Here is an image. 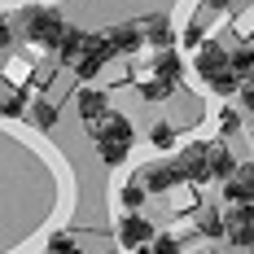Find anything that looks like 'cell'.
<instances>
[{"instance_id":"6da1fadb","label":"cell","mask_w":254,"mask_h":254,"mask_svg":"<svg viewBox=\"0 0 254 254\" xmlns=\"http://www.w3.org/2000/svg\"><path fill=\"white\" fill-rule=\"evenodd\" d=\"M26 40L31 44H40V49H57L62 44V35H66V22H62V13H53V9H31L26 13Z\"/></svg>"},{"instance_id":"7a4b0ae2","label":"cell","mask_w":254,"mask_h":254,"mask_svg":"<svg viewBox=\"0 0 254 254\" xmlns=\"http://www.w3.org/2000/svg\"><path fill=\"white\" fill-rule=\"evenodd\" d=\"M210 153H215V145H189V149L180 153V171H184V180H193V184L210 180Z\"/></svg>"},{"instance_id":"3957f363","label":"cell","mask_w":254,"mask_h":254,"mask_svg":"<svg viewBox=\"0 0 254 254\" xmlns=\"http://www.w3.org/2000/svg\"><path fill=\"white\" fill-rule=\"evenodd\" d=\"M224 197L232 206H254V162H241L232 171V180L224 184Z\"/></svg>"},{"instance_id":"277c9868","label":"cell","mask_w":254,"mask_h":254,"mask_svg":"<svg viewBox=\"0 0 254 254\" xmlns=\"http://www.w3.org/2000/svg\"><path fill=\"white\" fill-rule=\"evenodd\" d=\"M88 131L97 136V145H131V123L119 119V114H105L101 123H92Z\"/></svg>"},{"instance_id":"5b68a950","label":"cell","mask_w":254,"mask_h":254,"mask_svg":"<svg viewBox=\"0 0 254 254\" xmlns=\"http://www.w3.org/2000/svg\"><path fill=\"white\" fill-rule=\"evenodd\" d=\"M101 35L110 40V49H114V57H119V53H136L140 44H149V40H145V26H136V22L110 26V31H101Z\"/></svg>"},{"instance_id":"8992f818","label":"cell","mask_w":254,"mask_h":254,"mask_svg":"<svg viewBox=\"0 0 254 254\" xmlns=\"http://www.w3.org/2000/svg\"><path fill=\"white\" fill-rule=\"evenodd\" d=\"M232 66V53L224 49V44H215V40H206L202 49H197V75L210 79V75H219V70H228Z\"/></svg>"},{"instance_id":"52a82bcc","label":"cell","mask_w":254,"mask_h":254,"mask_svg":"<svg viewBox=\"0 0 254 254\" xmlns=\"http://www.w3.org/2000/svg\"><path fill=\"white\" fill-rule=\"evenodd\" d=\"M140 180H145V189H149V193H167L171 184L184 180V171H180V162H153V167L140 171Z\"/></svg>"},{"instance_id":"ba28073f","label":"cell","mask_w":254,"mask_h":254,"mask_svg":"<svg viewBox=\"0 0 254 254\" xmlns=\"http://www.w3.org/2000/svg\"><path fill=\"white\" fill-rule=\"evenodd\" d=\"M228 237H232V246L254 250V206H237L228 215Z\"/></svg>"},{"instance_id":"9c48e42d","label":"cell","mask_w":254,"mask_h":254,"mask_svg":"<svg viewBox=\"0 0 254 254\" xmlns=\"http://www.w3.org/2000/svg\"><path fill=\"white\" fill-rule=\"evenodd\" d=\"M88 49H92V35H83V31H75V26H66V35H62V44H57V57H62L66 66H79Z\"/></svg>"},{"instance_id":"30bf717a","label":"cell","mask_w":254,"mask_h":254,"mask_svg":"<svg viewBox=\"0 0 254 254\" xmlns=\"http://www.w3.org/2000/svg\"><path fill=\"white\" fill-rule=\"evenodd\" d=\"M119 241H123L127 250H131V246H149L153 232H149V224H145L140 215H123V219H119Z\"/></svg>"},{"instance_id":"8fae6325","label":"cell","mask_w":254,"mask_h":254,"mask_svg":"<svg viewBox=\"0 0 254 254\" xmlns=\"http://www.w3.org/2000/svg\"><path fill=\"white\" fill-rule=\"evenodd\" d=\"M79 114H83V123H101L105 114H110V101H105V92H97V88H83L79 92Z\"/></svg>"},{"instance_id":"7c38bea8","label":"cell","mask_w":254,"mask_h":254,"mask_svg":"<svg viewBox=\"0 0 254 254\" xmlns=\"http://www.w3.org/2000/svg\"><path fill=\"white\" fill-rule=\"evenodd\" d=\"M145 40H149L153 49H171L176 44V31H171V22L162 13H153V18H145Z\"/></svg>"},{"instance_id":"4fadbf2b","label":"cell","mask_w":254,"mask_h":254,"mask_svg":"<svg viewBox=\"0 0 254 254\" xmlns=\"http://www.w3.org/2000/svg\"><path fill=\"white\" fill-rule=\"evenodd\" d=\"M153 75L167 79V83H176V79H180V53L176 49H162V53H158V62H153Z\"/></svg>"},{"instance_id":"5bb4252c","label":"cell","mask_w":254,"mask_h":254,"mask_svg":"<svg viewBox=\"0 0 254 254\" xmlns=\"http://www.w3.org/2000/svg\"><path fill=\"white\" fill-rule=\"evenodd\" d=\"M232 171H237L232 153L224 145H215V153H210V180H232Z\"/></svg>"},{"instance_id":"9a60e30c","label":"cell","mask_w":254,"mask_h":254,"mask_svg":"<svg viewBox=\"0 0 254 254\" xmlns=\"http://www.w3.org/2000/svg\"><path fill=\"white\" fill-rule=\"evenodd\" d=\"M197 232H202V237H224V232H228V219H224L219 210H202V215H197Z\"/></svg>"},{"instance_id":"2e32d148","label":"cell","mask_w":254,"mask_h":254,"mask_svg":"<svg viewBox=\"0 0 254 254\" xmlns=\"http://www.w3.org/2000/svg\"><path fill=\"white\" fill-rule=\"evenodd\" d=\"M206 83H210V88H215V92H219V97H232V92H237V88H241V75H237V70H219V75H210L206 79Z\"/></svg>"},{"instance_id":"e0dca14e","label":"cell","mask_w":254,"mask_h":254,"mask_svg":"<svg viewBox=\"0 0 254 254\" xmlns=\"http://www.w3.org/2000/svg\"><path fill=\"white\" fill-rule=\"evenodd\" d=\"M232 70L241 75V83L254 79V49H250V44H246V49H232Z\"/></svg>"},{"instance_id":"ac0fdd59","label":"cell","mask_w":254,"mask_h":254,"mask_svg":"<svg viewBox=\"0 0 254 254\" xmlns=\"http://www.w3.org/2000/svg\"><path fill=\"white\" fill-rule=\"evenodd\" d=\"M176 92V83H167V79H149V83H140V97L145 101H167Z\"/></svg>"},{"instance_id":"d6986e66","label":"cell","mask_w":254,"mask_h":254,"mask_svg":"<svg viewBox=\"0 0 254 254\" xmlns=\"http://www.w3.org/2000/svg\"><path fill=\"white\" fill-rule=\"evenodd\" d=\"M49 254H79V250H75V241H70L66 232H53L49 237Z\"/></svg>"},{"instance_id":"ffe728a7","label":"cell","mask_w":254,"mask_h":254,"mask_svg":"<svg viewBox=\"0 0 254 254\" xmlns=\"http://www.w3.org/2000/svg\"><path fill=\"white\" fill-rule=\"evenodd\" d=\"M145 193H149L145 184H127V189H123V206H127V210H136V206L145 202Z\"/></svg>"},{"instance_id":"44dd1931","label":"cell","mask_w":254,"mask_h":254,"mask_svg":"<svg viewBox=\"0 0 254 254\" xmlns=\"http://www.w3.org/2000/svg\"><path fill=\"white\" fill-rule=\"evenodd\" d=\"M35 123H40V127H44V131H49V127L57 123V110H53L49 101H35Z\"/></svg>"},{"instance_id":"7402d4cb","label":"cell","mask_w":254,"mask_h":254,"mask_svg":"<svg viewBox=\"0 0 254 254\" xmlns=\"http://www.w3.org/2000/svg\"><path fill=\"white\" fill-rule=\"evenodd\" d=\"M153 145H158V149H167V145H176V127L158 123V127H153Z\"/></svg>"},{"instance_id":"603a6c76","label":"cell","mask_w":254,"mask_h":254,"mask_svg":"<svg viewBox=\"0 0 254 254\" xmlns=\"http://www.w3.org/2000/svg\"><path fill=\"white\" fill-rule=\"evenodd\" d=\"M97 149H101V158L110 162V167H119V162L127 158V145H97Z\"/></svg>"},{"instance_id":"cb8c5ba5","label":"cell","mask_w":254,"mask_h":254,"mask_svg":"<svg viewBox=\"0 0 254 254\" xmlns=\"http://www.w3.org/2000/svg\"><path fill=\"white\" fill-rule=\"evenodd\" d=\"M4 114H9V119H13V114H22V92L4 88Z\"/></svg>"},{"instance_id":"d4e9b609","label":"cell","mask_w":254,"mask_h":254,"mask_svg":"<svg viewBox=\"0 0 254 254\" xmlns=\"http://www.w3.org/2000/svg\"><path fill=\"white\" fill-rule=\"evenodd\" d=\"M153 254H180L176 237H153Z\"/></svg>"},{"instance_id":"484cf974","label":"cell","mask_w":254,"mask_h":254,"mask_svg":"<svg viewBox=\"0 0 254 254\" xmlns=\"http://www.w3.org/2000/svg\"><path fill=\"white\" fill-rule=\"evenodd\" d=\"M184 44H193V49H202V44H206V35H202V22H193L189 31H184Z\"/></svg>"},{"instance_id":"4316f807","label":"cell","mask_w":254,"mask_h":254,"mask_svg":"<svg viewBox=\"0 0 254 254\" xmlns=\"http://www.w3.org/2000/svg\"><path fill=\"white\" fill-rule=\"evenodd\" d=\"M219 127H224V131H237V127H241V119H237L232 110H224V114H219Z\"/></svg>"},{"instance_id":"83f0119b","label":"cell","mask_w":254,"mask_h":254,"mask_svg":"<svg viewBox=\"0 0 254 254\" xmlns=\"http://www.w3.org/2000/svg\"><path fill=\"white\" fill-rule=\"evenodd\" d=\"M241 105H246V110H254V79H246V83H241Z\"/></svg>"},{"instance_id":"f1b7e54d","label":"cell","mask_w":254,"mask_h":254,"mask_svg":"<svg viewBox=\"0 0 254 254\" xmlns=\"http://www.w3.org/2000/svg\"><path fill=\"white\" fill-rule=\"evenodd\" d=\"M206 4H210V9H232L237 0H206Z\"/></svg>"},{"instance_id":"f546056e","label":"cell","mask_w":254,"mask_h":254,"mask_svg":"<svg viewBox=\"0 0 254 254\" xmlns=\"http://www.w3.org/2000/svg\"><path fill=\"white\" fill-rule=\"evenodd\" d=\"M140 254H153V241H149V246H145V250H140Z\"/></svg>"},{"instance_id":"4dcf8cb0","label":"cell","mask_w":254,"mask_h":254,"mask_svg":"<svg viewBox=\"0 0 254 254\" xmlns=\"http://www.w3.org/2000/svg\"><path fill=\"white\" fill-rule=\"evenodd\" d=\"M250 254H254V250H250Z\"/></svg>"}]
</instances>
